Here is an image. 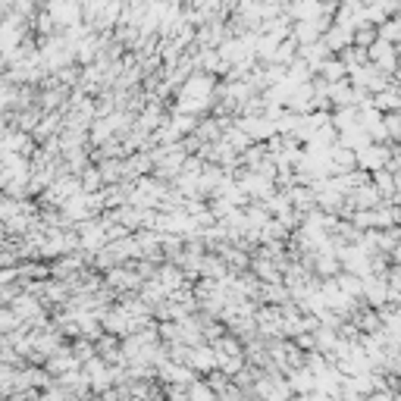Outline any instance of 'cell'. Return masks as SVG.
Returning <instances> with one entry per match:
<instances>
[{"mask_svg": "<svg viewBox=\"0 0 401 401\" xmlns=\"http://www.w3.org/2000/svg\"><path fill=\"white\" fill-rule=\"evenodd\" d=\"M389 154H392L389 148H383V144H370V141H367L361 151H357V163L367 166V170H379V166L389 163Z\"/></svg>", "mask_w": 401, "mask_h": 401, "instance_id": "6da1fadb", "label": "cell"}, {"mask_svg": "<svg viewBox=\"0 0 401 401\" xmlns=\"http://www.w3.org/2000/svg\"><path fill=\"white\" fill-rule=\"evenodd\" d=\"M379 38L392 41V45H401V16H395V19L385 16L383 23H379Z\"/></svg>", "mask_w": 401, "mask_h": 401, "instance_id": "7a4b0ae2", "label": "cell"}]
</instances>
